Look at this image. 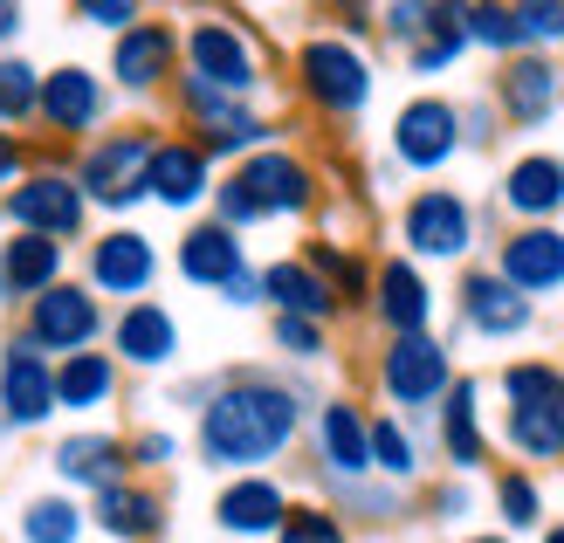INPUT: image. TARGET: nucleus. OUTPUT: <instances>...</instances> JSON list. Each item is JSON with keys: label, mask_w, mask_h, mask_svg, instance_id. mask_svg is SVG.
Returning a JSON list of instances; mask_svg holds the SVG:
<instances>
[{"label": "nucleus", "mask_w": 564, "mask_h": 543, "mask_svg": "<svg viewBox=\"0 0 564 543\" xmlns=\"http://www.w3.org/2000/svg\"><path fill=\"white\" fill-rule=\"evenodd\" d=\"M517 42H564V0H523L517 8Z\"/></svg>", "instance_id": "42"}, {"label": "nucleus", "mask_w": 564, "mask_h": 543, "mask_svg": "<svg viewBox=\"0 0 564 543\" xmlns=\"http://www.w3.org/2000/svg\"><path fill=\"white\" fill-rule=\"evenodd\" d=\"M0 275H8V296L21 303H35L42 290H55L63 282V248L42 241V235H14V241H0Z\"/></svg>", "instance_id": "30"}, {"label": "nucleus", "mask_w": 564, "mask_h": 543, "mask_svg": "<svg viewBox=\"0 0 564 543\" xmlns=\"http://www.w3.org/2000/svg\"><path fill=\"white\" fill-rule=\"evenodd\" d=\"M83 523H90V517H83L69 496H28V509H21V543H76Z\"/></svg>", "instance_id": "33"}, {"label": "nucleus", "mask_w": 564, "mask_h": 543, "mask_svg": "<svg viewBox=\"0 0 564 543\" xmlns=\"http://www.w3.org/2000/svg\"><path fill=\"white\" fill-rule=\"evenodd\" d=\"M365 434H372V468L379 475H392V481H413V468H420V447H413V434L400 420H365Z\"/></svg>", "instance_id": "38"}, {"label": "nucleus", "mask_w": 564, "mask_h": 543, "mask_svg": "<svg viewBox=\"0 0 564 543\" xmlns=\"http://www.w3.org/2000/svg\"><path fill=\"white\" fill-rule=\"evenodd\" d=\"M214 517H220V530H228V536H275L282 517H290V496H282L269 475H241V481L220 489Z\"/></svg>", "instance_id": "23"}, {"label": "nucleus", "mask_w": 564, "mask_h": 543, "mask_svg": "<svg viewBox=\"0 0 564 543\" xmlns=\"http://www.w3.org/2000/svg\"><path fill=\"white\" fill-rule=\"evenodd\" d=\"M110 76L124 83L131 97L159 90L165 76H180V28L173 21H138L118 35V48H110Z\"/></svg>", "instance_id": "15"}, {"label": "nucleus", "mask_w": 564, "mask_h": 543, "mask_svg": "<svg viewBox=\"0 0 564 543\" xmlns=\"http://www.w3.org/2000/svg\"><path fill=\"white\" fill-rule=\"evenodd\" d=\"M180 110H186V124L200 131L193 145H200L207 159H235V152H256L262 138H269V124L248 110L241 97H220V90H207V83H193V76H180Z\"/></svg>", "instance_id": "9"}, {"label": "nucleus", "mask_w": 564, "mask_h": 543, "mask_svg": "<svg viewBox=\"0 0 564 543\" xmlns=\"http://www.w3.org/2000/svg\"><path fill=\"white\" fill-rule=\"evenodd\" d=\"M303 269H317V275H324V290H330L337 303H358L365 290H372V269H365L358 254H345V248H330V241H310V254H303Z\"/></svg>", "instance_id": "34"}, {"label": "nucleus", "mask_w": 564, "mask_h": 543, "mask_svg": "<svg viewBox=\"0 0 564 543\" xmlns=\"http://www.w3.org/2000/svg\"><path fill=\"white\" fill-rule=\"evenodd\" d=\"M496 502H502V523H510V530H530V523L544 517L538 481H530V475H502V481H496Z\"/></svg>", "instance_id": "41"}, {"label": "nucleus", "mask_w": 564, "mask_h": 543, "mask_svg": "<svg viewBox=\"0 0 564 543\" xmlns=\"http://www.w3.org/2000/svg\"><path fill=\"white\" fill-rule=\"evenodd\" d=\"M557 76L544 55H517V63H502L496 76V104H502V118L510 124H544L551 118V104H557Z\"/></svg>", "instance_id": "25"}, {"label": "nucleus", "mask_w": 564, "mask_h": 543, "mask_svg": "<svg viewBox=\"0 0 564 543\" xmlns=\"http://www.w3.org/2000/svg\"><path fill=\"white\" fill-rule=\"evenodd\" d=\"M310 199H317V180H310V165L290 159V152H248L235 173L214 186V207H220L228 235H241V227H256L269 214H303Z\"/></svg>", "instance_id": "2"}, {"label": "nucleus", "mask_w": 564, "mask_h": 543, "mask_svg": "<svg viewBox=\"0 0 564 543\" xmlns=\"http://www.w3.org/2000/svg\"><path fill=\"white\" fill-rule=\"evenodd\" d=\"M475 379H455L441 399V441H447V461L455 468H475L482 461V406H475Z\"/></svg>", "instance_id": "31"}, {"label": "nucleus", "mask_w": 564, "mask_h": 543, "mask_svg": "<svg viewBox=\"0 0 564 543\" xmlns=\"http://www.w3.org/2000/svg\"><path fill=\"white\" fill-rule=\"evenodd\" d=\"M296 426H303V399L290 385L235 379L200 406V454H207V468L256 475L262 461H275V454L296 441Z\"/></svg>", "instance_id": "1"}, {"label": "nucleus", "mask_w": 564, "mask_h": 543, "mask_svg": "<svg viewBox=\"0 0 564 543\" xmlns=\"http://www.w3.org/2000/svg\"><path fill=\"white\" fill-rule=\"evenodd\" d=\"M0 214H8L14 235H42V241H76L90 207H83V186L63 173V165H35V173H21L8 193H0Z\"/></svg>", "instance_id": "4"}, {"label": "nucleus", "mask_w": 564, "mask_h": 543, "mask_svg": "<svg viewBox=\"0 0 564 543\" xmlns=\"http://www.w3.org/2000/svg\"><path fill=\"white\" fill-rule=\"evenodd\" d=\"M241 241L228 235L220 220H200V227H186V241H180V275L186 282H207V290H228V282L241 275Z\"/></svg>", "instance_id": "27"}, {"label": "nucleus", "mask_w": 564, "mask_h": 543, "mask_svg": "<svg viewBox=\"0 0 564 543\" xmlns=\"http://www.w3.org/2000/svg\"><path fill=\"white\" fill-rule=\"evenodd\" d=\"M76 21L110 28V35H124V28H138L145 14H138V0H76Z\"/></svg>", "instance_id": "43"}, {"label": "nucleus", "mask_w": 564, "mask_h": 543, "mask_svg": "<svg viewBox=\"0 0 564 543\" xmlns=\"http://www.w3.org/2000/svg\"><path fill=\"white\" fill-rule=\"evenodd\" d=\"M90 523L104 530V536H118V543H145V536H159L165 530V502L145 489V481H110L104 496H90Z\"/></svg>", "instance_id": "21"}, {"label": "nucleus", "mask_w": 564, "mask_h": 543, "mask_svg": "<svg viewBox=\"0 0 564 543\" xmlns=\"http://www.w3.org/2000/svg\"><path fill=\"white\" fill-rule=\"evenodd\" d=\"M275 345L290 358H317L324 351V324H303V317H275Z\"/></svg>", "instance_id": "44"}, {"label": "nucleus", "mask_w": 564, "mask_h": 543, "mask_svg": "<svg viewBox=\"0 0 564 543\" xmlns=\"http://www.w3.org/2000/svg\"><path fill=\"white\" fill-rule=\"evenodd\" d=\"M110 345H118L124 365L159 371V365H173V351H180V324H173V309H159V303H124L118 324H110Z\"/></svg>", "instance_id": "19"}, {"label": "nucleus", "mask_w": 564, "mask_h": 543, "mask_svg": "<svg viewBox=\"0 0 564 543\" xmlns=\"http://www.w3.org/2000/svg\"><path fill=\"white\" fill-rule=\"evenodd\" d=\"M502 282H510L517 296H551L564 290V235L557 227H517L510 241H502Z\"/></svg>", "instance_id": "17"}, {"label": "nucleus", "mask_w": 564, "mask_h": 543, "mask_svg": "<svg viewBox=\"0 0 564 543\" xmlns=\"http://www.w3.org/2000/svg\"><path fill=\"white\" fill-rule=\"evenodd\" d=\"M159 138L152 131H97L76 159V186H83V207H104V214H124L145 199V159H152Z\"/></svg>", "instance_id": "3"}, {"label": "nucleus", "mask_w": 564, "mask_h": 543, "mask_svg": "<svg viewBox=\"0 0 564 543\" xmlns=\"http://www.w3.org/2000/svg\"><path fill=\"white\" fill-rule=\"evenodd\" d=\"M262 296L275 303V317H303V324H330V317H337V296L324 290V275L303 269V262L262 269Z\"/></svg>", "instance_id": "28"}, {"label": "nucleus", "mask_w": 564, "mask_h": 543, "mask_svg": "<svg viewBox=\"0 0 564 543\" xmlns=\"http://www.w3.org/2000/svg\"><path fill=\"white\" fill-rule=\"evenodd\" d=\"M392 152L413 173H441L447 159L462 152V110L447 97H413L400 118H392Z\"/></svg>", "instance_id": "12"}, {"label": "nucleus", "mask_w": 564, "mask_h": 543, "mask_svg": "<svg viewBox=\"0 0 564 543\" xmlns=\"http://www.w3.org/2000/svg\"><path fill=\"white\" fill-rule=\"evenodd\" d=\"M427 21H434V8H386V35H400L406 48L427 35Z\"/></svg>", "instance_id": "46"}, {"label": "nucleus", "mask_w": 564, "mask_h": 543, "mask_svg": "<svg viewBox=\"0 0 564 543\" xmlns=\"http://www.w3.org/2000/svg\"><path fill=\"white\" fill-rule=\"evenodd\" d=\"M502 399H510V406H557L564 413V371L544 365V358H523V365L502 371Z\"/></svg>", "instance_id": "35"}, {"label": "nucleus", "mask_w": 564, "mask_h": 543, "mask_svg": "<svg viewBox=\"0 0 564 543\" xmlns=\"http://www.w3.org/2000/svg\"><path fill=\"white\" fill-rule=\"evenodd\" d=\"M180 63H186L180 76L207 83L220 97H241V104L256 97V83H262V55H256L241 21H193L180 35Z\"/></svg>", "instance_id": "5"}, {"label": "nucleus", "mask_w": 564, "mask_h": 543, "mask_svg": "<svg viewBox=\"0 0 564 543\" xmlns=\"http://www.w3.org/2000/svg\"><path fill=\"white\" fill-rule=\"evenodd\" d=\"M275 543H351V536H345V523H337L330 509H296L290 502V517H282Z\"/></svg>", "instance_id": "40"}, {"label": "nucleus", "mask_w": 564, "mask_h": 543, "mask_svg": "<svg viewBox=\"0 0 564 543\" xmlns=\"http://www.w3.org/2000/svg\"><path fill=\"white\" fill-rule=\"evenodd\" d=\"M502 199H510V214H523L530 227H544V214L564 207V159H551V152L517 159L510 180H502Z\"/></svg>", "instance_id": "26"}, {"label": "nucleus", "mask_w": 564, "mask_h": 543, "mask_svg": "<svg viewBox=\"0 0 564 543\" xmlns=\"http://www.w3.org/2000/svg\"><path fill=\"white\" fill-rule=\"evenodd\" d=\"M317 454L337 481H365L372 475V434H365V413L345 406V399H330L317 413Z\"/></svg>", "instance_id": "24"}, {"label": "nucleus", "mask_w": 564, "mask_h": 543, "mask_svg": "<svg viewBox=\"0 0 564 543\" xmlns=\"http://www.w3.org/2000/svg\"><path fill=\"white\" fill-rule=\"evenodd\" d=\"M502 441L523 461H564V413L557 406H502Z\"/></svg>", "instance_id": "32"}, {"label": "nucleus", "mask_w": 564, "mask_h": 543, "mask_svg": "<svg viewBox=\"0 0 564 543\" xmlns=\"http://www.w3.org/2000/svg\"><path fill=\"white\" fill-rule=\"evenodd\" d=\"M400 235H406L413 254H427V262H455V254H468V241H475V214H468V199H462V193L427 186V193H413V199H406Z\"/></svg>", "instance_id": "11"}, {"label": "nucleus", "mask_w": 564, "mask_h": 543, "mask_svg": "<svg viewBox=\"0 0 564 543\" xmlns=\"http://www.w3.org/2000/svg\"><path fill=\"white\" fill-rule=\"evenodd\" d=\"M118 392V358L110 351H76L55 365V413H97Z\"/></svg>", "instance_id": "29"}, {"label": "nucleus", "mask_w": 564, "mask_h": 543, "mask_svg": "<svg viewBox=\"0 0 564 543\" xmlns=\"http://www.w3.org/2000/svg\"><path fill=\"white\" fill-rule=\"evenodd\" d=\"M35 97H42V69L21 63V55H0V131L35 118Z\"/></svg>", "instance_id": "36"}, {"label": "nucleus", "mask_w": 564, "mask_h": 543, "mask_svg": "<svg viewBox=\"0 0 564 543\" xmlns=\"http://www.w3.org/2000/svg\"><path fill=\"white\" fill-rule=\"evenodd\" d=\"M97 330H104V303L83 290V282H55V290H42L35 303H28V324H21V337L42 358H55V365L90 351Z\"/></svg>", "instance_id": "7"}, {"label": "nucleus", "mask_w": 564, "mask_h": 543, "mask_svg": "<svg viewBox=\"0 0 564 543\" xmlns=\"http://www.w3.org/2000/svg\"><path fill=\"white\" fill-rule=\"evenodd\" d=\"M159 275V248L138 235V227H110V235L90 241V296H131L145 303Z\"/></svg>", "instance_id": "13"}, {"label": "nucleus", "mask_w": 564, "mask_h": 543, "mask_svg": "<svg viewBox=\"0 0 564 543\" xmlns=\"http://www.w3.org/2000/svg\"><path fill=\"white\" fill-rule=\"evenodd\" d=\"M530 296H517L510 282H502L496 269H475L468 282H462V324L468 330H482V337H517V330H530Z\"/></svg>", "instance_id": "20"}, {"label": "nucleus", "mask_w": 564, "mask_h": 543, "mask_svg": "<svg viewBox=\"0 0 564 543\" xmlns=\"http://www.w3.org/2000/svg\"><path fill=\"white\" fill-rule=\"evenodd\" d=\"M557 97H564V76H557Z\"/></svg>", "instance_id": "52"}, {"label": "nucleus", "mask_w": 564, "mask_h": 543, "mask_svg": "<svg viewBox=\"0 0 564 543\" xmlns=\"http://www.w3.org/2000/svg\"><path fill=\"white\" fill-rule=\"evenodd\" d=\"M0 434H8V420H0Z\"/></svg>", "instance_id": "53"}, {"label": "nucleus", "mask_w": 564, "mask_h": 543, "mask_svg": "<svg viewBox=\"0 0 564 543\" xmlns=\"http://www.w3.org/2000/svg\"><path fill=\"white\" fill-rule=\"evenodd\" d=\"M55 475L69 481V489H90V496H104L110 481H124L131 475V461H124V441L118 434H69V441H55Z\"/></svg>", "instance_id": "22"}, {"label": "nucleus", "mask_w": 564, "mask_h": 543, "mask_svg": "<svg viewBox=\"0 0 564 543\" xmlns=\"http://www.w3.org/2000/svg\"><path fill=\"white\" fill-rule=\"evenodd\" d=\"M296 83L324 118H358V110L372 104V63L337 35H317V42L296 48Z\"/></svg>", "instance_id": "6"}, {"label": "nucleus", "mask_w": 564, "mask_h": 543, "mask_svg": "<svg viewBox=\"0 0 564 543\" xmlns=\"http://www.w3.org/2000/svg\"><path fill=\"white\" fill-rule=\"evenodd\" d=\"M214 193V159L193 145V138H159L152 159H145V199H159V207H200V199Z\"/></svg>", "instance_id": "14"}, {"label": "nucleus", "mask_w": 564, "mask_h": 543, "mask_svg": "<svg viewBox=\"0 0 564 543\" xmlns=\"http://www.w3.org/2000/svg\"><path fill=\"white\" fill-rule=\"evenodd\" d=\"M0 420L8 426H48L55 420V358H42L21 330L0 345Z\"/></svg>", "instance_id": "10"}, {"label": "nucleus", "mask_w": 564, "mask_h": 543, "mask_svg": "<svg viewBox=\"0 0 564 543\" xmlns=\"http://www.w3.org/2000/svg\"><path fill=\"white\" fill-rule=\"evenodd\" d=\"M462 35L482 48H523L517 42V8H462Z\"/></svg>", "instance_id": "39"}, {"label": "nucleus", "mask_w": 564, "mask_h": 543, "mask_svg": "<svg viewBox=\"0 0 564 543\" xmlns=\"http://www.w3.org/2000/svg\"><path fill=\"white\" fill-rule=\"evenodd\" d=\"M228 303H262V275H256V269H241V275L228 282Z\"/></svg>", "instance_id": "48"}, {"label": "nucleus", "mask_w": 564, "mask_h": 543, "mask_svg": "<svg viewBox=\"0 0 564 543\" xmlns=\"http://www.w3.org/2000/svg\"><path fill=\"white\" fill-rule=\"evenodd\" d=\"M21 173H28V145H21L14 131H0V193H8Z\"/></svg>", "instance_id": "47"}, {"label": "nucleus", "mask_w": 564, "mask_h": 543, "mask_svg": "<svg viewBox=\"0 0 564 543\" xmlns=\"http://www.w3.org/2000/svg\"><path fill=\"white\" fill-rule=\"evenodd\" d=\"M544 543H564V523H551V530H544Z\"/></svg>", "instance_id": "50"}, {"label": "nucleus", "mask_w": 564, "mask_h": 543, "mask_svg": "<svg viewBox=\"0 0 564 543\" xmlns=\"http://www.w3.org/2000/svg\"><path fill=\"white\" fill-rule=\"evenodd\" d=\"M35 118L55 131V138H83L104 124V83L83 69V63H63L42 76V97H35Z\"/></svg>", "instance_id": "16"}, {"label": "nucleus", "mask_w": 564, "mask_h": 543, "mask_svg": "<svg viewBox=\"0 0 564 543\" xmlns=\"http://www.w3.org/2000/svg\"><path fill=\"white\" fill-rule=\"evenodd\" d=\"M462 8H434V21H427V35H420L406 55H413V69L420 76H434V69H447V63H455V55H462Z\"/></svg>", "instance_id": "37"}, {"label": "nucleus", "mask_w": 564, "mask_h": 543, "mask_svg": "<svg viewBox=\"0 0 564 543\" xmlns=\"http://www.w3.org/2000/svg\"><path fill=\"white\" fill-rule=\"evenodd\" d=\"M468 543H510V536H468Z\"/></svg>", "instance_id": "51"}, {"label": "nucleus", "mask_w": 564, "mask_h": 543, "mask_svg": "<svg viewBox=\"0 0 564 543\" xmlns=\"http://www.w3.org/2000/svg\"><path fill=\"white\" fill-rule=\"evenodd\" d=\"M379 385L392 406H413V413H427L447 399V385H455V371H447V345L441 337H392L386 358H379Z\"/></svg>", "instance_id": "8"}, {"label": "nucleus", "mask_w": 564, "mask_h": 543, "mask_svg": "<svg viewBox=\"0 0 564 543\" xmlns=\"http://www.w3.org/2000/svg\"><path fill=\"white\" fill-rule=\"evenodd\" d=\"M21 21H28V14L14 8V0H0V55H8V42L21 35Z\"/></svg>", "instance_id": "49"}, {"label": "nucleus", "mask_w": 564, "mask_h": 543, "mask_svg": "<svg viewBox=\"0 0 564 543\" xmlns=\"http://www.w3.org/2000/svg\"><path fill=\"white\" fill-rule=\"evenodd\" d=\"M124 461L131 468H165V461H173V434H138V441H124Z\"/></svg>", "instance_id": "45"}, {"label": "nucleus", "mask_w": 564, "mask_h": 543, "mask_svg": "<svg viewBox=\"0 0 564 543\" xmlns=\"http://www.w3.org/2000/svg\"><path fill=\"white\" fill-rule=\"evenodd\" d=\"M372 309H379V324L392 337H420L434 324V290H427V275H420L413 262H386L372 275Z\"/></svg>", "instance_id": "18"}]
</instances>
